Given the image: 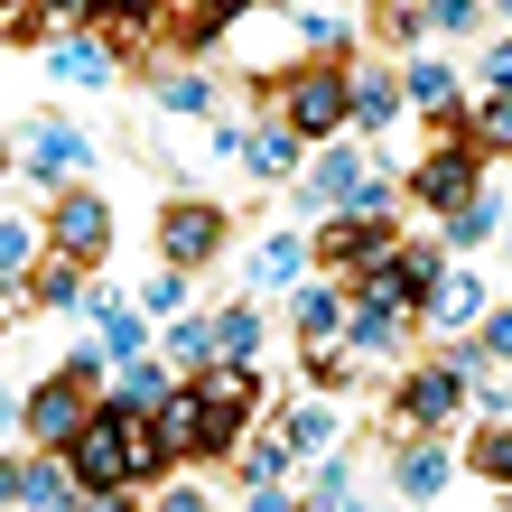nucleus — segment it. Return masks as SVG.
Here are the masks:
<instances>
[{
  "label": "nucleus",
  "instance_id": "obj_1",
  "mask_svg": "<svg viewBox=\"0 0 512 512\" xmlns=\"http://www.w3.org/2000/svg\"><path fill=\"white\" fill-rule=\"evenodd\" d=\"M187 391H196L187 457H233V447H243V419H252V391H261V364H233V354H215V364L187 373Z\"/></svg>",
  "mask_w": 512,
  "mask_h": 512
},
{
  "label": "nucleus",
  "instance_id": "obj_2",
  "mask_svg": "<svg viewBox=\"0 0 512 512\" xmlns=\"http://www.w3.org/2000/svg\"><path fill=\"white\" fill-rule=\"evenodd\" d=\"M94 382H103V354H75L66 373H47V382L19 401L28 438H38V447H66V438L84 429V419H94Z\"/></svg>",
  "mask_w": 512,
  "mask_h": 512
},
{
  "label": "nucleus",
  "instance_id": "obj_3",
  "mask_svg": "<svg viewBox=\"0 0 512 512\" xmlns=\"http://www.w3.org/2000/svg\"><path fill=\"white\" fill-rule=\"evenodd\" d=\"M280 103H289V131H298V140H336V131L354 122V75L336 66V56H317V66H298V75L280 84Z\"/></svg>",
  "mask_w": 512,
  "mask_h": 512
},
{
  "label": "nucleus",
  "instance_id": "obj_4",
  "mask_svg": "<svg viewBox=\"0 0 512 512\" xmlns=\"http://www.w3.org/2000/svg\"><path fill=\"white\" fill-rule=\"evenodd\" d=\"M66 466H75V503H103V494H122L131 485V447H122V410H94L84 429L66 438Z\"/></svg>",
  "mask_w": 512,
  "mask_h": 512
},
{
  "label": "nucleus",
  "instance_id": "obj_5",
  "mask_svg": "<svg viewBox=\"0 0 512 512\" xmlns=\"http://www.w3.org/2000/svg\"><path fill=\"white\" fill-rule=\"evenodd\" d=\"M438 280H447V252H438V243H410V252L391 243V252L364 261V298H382V308H419Z\"/></svg>",
  "mask_w": 512,
  "mask_h": 512
},
{
  "label": "nucleus",
  "instance_id": "obj_6",
  "mask_svg": "<svg viewBox=\"0 0 512 512\" xmlns=\"http://www.w3.org/2000/svg\"><path fill=\"white\" fill-rule=\"evenodd\" d=\"M466 373L457 364H419L410 382H401V401H391V410H401V429H457V410H466Z\"/></svg>",
  "mask_w": 512,
  "mask_h": 512
},
{
  "label": "nucleus",
  "instance_id": "obj_7",
  "mask_svg": "<svg viewBox=\"0 0 512 512\" xmlns=\"http://www.w3.org/2000/svg\"><path fill=\"white\" fill-rule=\"evenodd\" d=\"M47 243L66 252V261H94V252L112 243V205H103L94 187H66V196L47 205Z\"/></svg>",
  "mask_w": 512,
  "mask_h": 512
},
{
  "label": "nucleus",
  "instance_id": "obj_8",
  "mask_svg": "<svg viewBox=\"0 0 512 512\" xmlns=\"http://www.w3.org/2000/svg\"><path fill=\"white\" fill-rule=\"evenodd\" d=\"M224 252V215H215V205H168V215H159V261H177V270H196V261H215Z\"/></svg>",
  "mask_w": 512,
  "mask_h": 512
},
{
  "label": "nucleus",
  "instance_id": "obj_9",
  "mask_svg": "<svg viewBox=\"0 0 512 512\" xmlns=\"http://www.w3.org/2000/svg\"><path fill=\"white\" fill-rule=\"evenodd\" d=\"M354 187H364V149H345V140H308V177H298V196H308L317 215H336Z\"/></svg>",
  "mask_w": 512,
  "mask_h": 512
},
{
  "label": "nucleus",
  "instance_id": "obj_10",
  "mask_svg": "<svg viewBox=\"0 0 512 512\" xmlns=\"http://www.w3.org/2000/svg\"><path fill=\"white\" fill-rule=\"evenodd\" d=\"M410 196H419V205H447V215H457V205L475 196V131H457V149H438V159L410 177Z\"/></svg>",
  "mask_w": 512,
  "mask_h": 512
},
{
  "label": "nucleus",
  "instance_id": "obj_11",
  "mask_svg": "<svg viewBox=\"0 0 512 512\" xmlns=\"http://www.w3.org/2000/svg\"><path fill=\"white\" fill-rule=\"evenodd\" d=\"M84 159H94V140H84L75 122H38V131H28V149H19L28 177H75Z\"/></svg>",
  "mask_w": 512,
  "mask_h": 512
},
{
  "label": "nucleus",
  "instance_id": "obj_12",
  "mask_svg": "<svg viewBox=\"0 0 512 512\" xmlns=\"http://www.w3.org/2000/svg\"><path fill=\"white\" fill-rule=\"evenodd\" d=\"M47 66H56V84H75V94H103V84H112V47L103 38H66Z\"/></svg>",
  "mask_w": 512,
  "mask_h": 512
},
{
  "label": "nucleus",
  "instance_id": "obj_13",
  "mask_svg": "<svg viewBox=\"0 0 512 512\" xmlns=\"http://www.w3.org/2000/svg\"><path fill=\"white\" fill-rule=\"evenodd\" d=\"M447 466H457V457H447V447H438V438H419V447H401V457H391V485H401V494H419V503H429V494L447 485Z\"/></svg>",
  "mask_w": 512,
  "mask_h": 512
},
{
  "label": "nucleus",
  "instance_id": "obj_14",
  "mask_svg": "<svg viewBox=\"0 0 512 512\" xmlns=\"http://www.w3.org/2000/svg\"><path fill=\"white\" fill-rule=\"evenodd\" d=\"M243 168L252 177H298L308 168V140L298 131H261V140H243Z\"/></svg>",
  "mask_w": 512,
  "mask_h": 512
},
{
  "label": "nucleus",
  "instance_id": "obj_15",
  "mask_svg": "<svg viewBox=\"0 0 512 512\" xmlns=\"http://www.w3.org/2000/svg\"><path fill=\"white\" fill-rule=\"evenodd\" d=\"M391 112H401V84H391L382 66H354V122H364V131H391Z\"/></svg>",
  "mask_w": 512,
  "mask_h": 512
},
{
  "label": "nucleus",
  "instance_id": "obj_16",
  "mask_svg": "<svg viewBox=\"0 0 512 512\" xmlns=\"http://www.w3.org/2000/svg\"><path fill=\"white\" fill-rule=\"evenodd\" d=\"M345 336L364 354H401V308H382V298H364V308H345Z\"/></svg>",
  "mask_w": 512,
  "mask_h": 512
},
{
  "label": "nucleus",
  "instance_id": "obj_17",
  "mask_svg": "<svg viewBox=\"0 0 512 512\" xmlns=\"http://www.w3.org/2000/svg\"><path fill=\"white\" fill-rule=\"evenodd\" d=\"M159 354H168L177 373H196V364H215V317H168V345H159Z\"/></svg>",
  "mask_w": 512,
  "mask_h": 512
},
{
  "label": "nucleus",
  "instance_id": "obj_18",
  "mask_svg": "<svg viewBox=\"0 0 512 512\" xmlns=\"http://www.w3.org/2000/svg\"><path fill=\"white\" fill-rule=\"evenodd\" d=\"M494 233H503V205H494L485 187H475V196L457 205V215H447V243H457V252H475V243H494Z\"/></svg>",
  "mask_w": 512,
  "mask_h": 512
},
{
  "label": "nucleus",
  "instance_id": "obj_19",
  "mask_svg": "<svg viewBox=\"0 0 512 512\" xmlns=\"http://www.w3.org/2000/svg\"><path fill=\"white\" fill-rule=\"evenodd\" d=\"M419 308H429L438 326H475V317H485V280H438Z\"/></svg>",
  "mask_w": 512,
  "mask_h": 512
},
{
  "label": "nucleus",
  "instance_id": "obj_20",
  "mask_svg": "<svg viewBox=\"0 0 512 512\" xmlns=\"http://www.w3.org/2000/svg\"><path fill=\"white\" fill-rule=\"evenodd\" d=\"M289 457H298L289 438H252V447H233V466H243V485H252V494H261V485H280Z\"/></svg>",
  "mask_w": 512,
  "mask_h": 512
},
{
  "label": "nucleus",
  "instance_id": "obj_21",
  "mask_svg": "<svg viewBox=\"0 0 512 512\" xmlns=\"http://www.w3.org/2000/svg\"><path fill=\"white\" fill-rule=\"evenodd\" d=\"M84 308L103 317V345H112V364H131V354H149V326L131 308H112V298H84Z\"/></svg>",
  "mask_w": 512,
  "mask_h": 512
},
{
  "label": "nucleus",
  "instance_id": "obj_22",
  "mask_svg": "<svg viewBox=\"0 0 512 512\" xmlns=\"http://www.w3.org/2000/svg\"><path fill=\"white\" fill-rule=\"evenodd\" d=\"M215 354H233V364H261V308H224V317H215Z\"/></svg>",
  "mask_w": 512,
  "mask_h": 512
},
{
  "label": "nucleus",
  "instance_id": "obj_23",
  "mask_svg": "<svg viewBox=\"0 0 512 512\" xmlns=\"http://www.w3.org/2000/svg\"><path fill=\"white\" fill-rule=\"evenodd\" d=\"M298 336H345V289H298Z\"/></svg>",
  "mask_w": 512,
  "mask_h": 512
},
{
  "label": "nucleus",
  "instance_id": "obj_24",
  "mask_svg": "<svg viewBox=\"0 0 512 512\" xmlns=\"http://www.w3.org/2000/svg\"><path fill=\"white\" fill-rule=\"evenodd\" d=\"M298 261H308V243H298V233H270V243L252 252V280L280 289V280H298Z\"/></svg>",
  "mask_w": 512,
  "mask_h": 512
},
{
  "label": "nucleus",
  "instance_id": "obj_25",
  "mask_svg": "<svg viewBox=\"0 0 512 512\" xmlns=\"http://www.w3.org/2000/svg\"><path fill=\"white\" fill-rule=\"evenodd\" d=\"M28 261H38V224L0 215V280H28Z\"/></svg>",
  "mask_w": 512,
  "mask_h": 512
},
{
  "label": "nucleus",
  "instance_id": "obj_26",
  "mask_svg": "<svg viewBox=\"0 0 512 512\" xmlns=\"http://www.w3.org/2000/svg\"><path fill=\"white\" fill-rule=\"evenodd\" d=\"M401 84H410V103H429V112L457 103V75H447L438 56H410V75H401Z\"/></svg>",
  "mask_w": 512,
  "mask_h": 512
},
{
  "label": "nucleus",
  "instance_id": "obj_27",
  "mask_svg": "<svg viewBox=\"0 0 512 512\" xmlns=\"http://www.w3.org/2000/svg\"><path fill=\"white\" fill-rule=\"evenodd\" d=\"M159 401H168V373L149 364V354H131L122 364V410H159Z\"/></svg>",
  "mask_w": 512,
  "mask_h": 512
},
{
  "label": "nucleus",
  "instance_id": "obj_28",
  "mask_svg": "<svg viewBox=\"0 0 512 512\" xmlns=\"http://www.w3.org/2000/svg\"><path fill=\"white\" fill-rule=\"evenodd\" d=\"M38 298H47V308H84V298H94V289H84V261H66V252H56V270L38 280Z\"/></svg>",
  "mask_w": 512,
  "mask_h": 512
},
{
  "label": "nucleus",
  "instance_id": "obj_29",
  "mask_svg": "<svg viewBox=\"0 0 512 512\" xmlns=\"http://www.w3.org/2000/svg\"><path fill=\"white\" fill-rule=\"evenodd\" d=\"M289 447H298V457H308V447H326V438H336V410H326V401H308V410H289V429H280Z\"/></svg>",
  "mask_w": 512,
  "mask_h": 512
},
{
  "label": "nucleus",
  "instance_id": "obj_30",
  "mask_svg": "<svg viewBox=\"0 0 512 512\" xmlns=\"http://www.w3.org/2000/svg\"><path fill=\"white\" fill-rule=\"evenodd\" d=\"M475 475H485V485H512V419L475 438Z\"/></svg>",
  "mask_w": 512,
  "mask_h": 512
},
{
  "label": "nucleus",
  "instance_id": "obj_31",
  "mask_svg": "<svg viewBox=\"0 0 512 512\" xmlns=\"http://www.w3.org/2000/svg\"><path fill=\"white\" fill-rule=\"evenodd\" d=\"M205 103H215L205 75H159V112H205Z\"/></svg>",
  "mask_w": 512,
  "mask_h": 512
},
{
  "label": "nucleus",
  "instance_id": "obj_32",
  "mask_svg": "<svg viewBox=\"0 0 512 512\" xmlns=\"http://www.w3.org/2000/svg\"><path fill=\"white\" fill-rule=\"evenodd\" d=\"M475 354H485V364H512V308H485V317H475Z\"/></svg>",
  "mask_w": 512,
  "mask_h": 512
},
{
  "label": "nucleus",
  "instance_id": "obj_33",
  "mask_svg": "<svg viewBox=\"0 0 512 512\" xmlns=\"http://www.w3.org/2000/svg\"><path fill=\"white\" fill-rule=\"evenodd\" d=\"M140 308H149V317H177V308H187V270H177V261H168V270H159V280H149V289H140Z\"/></svg>",
  "mask_w": 512,
  "mask_h": 512
},
{
  "label": "nucleus",
  "instance_id": "obj_34",
  "mask_svg": "<svg viewBox=\"0 0 512 512\" xmlns=\"http://www.w3.org/2000/svg\"><path fill=\"white\" fill-rule=\"evenodd\" d=\"M298 38H308V47H336V38H345V19H336V10H317V0H298Z\"/></svg>",
  "mask_w": 512,
  "mask_h": 512
},
{
  "label": "nucleus",
  "instance_id": "obj_35",
  "mask_svg": "<svg viewBox=\"0 0 512 512\" xmlns=\"http://www.w3.org/2000/svg\"><path fill=\"white\" fill-rule=\"evenodd\" d=\"M475 140H485V149H512V94H494V103H485V122H475Z\"/></svg>",
  "mask_w": 512,
  "mask_h": 512
},
{
  "label": "nucleus",
  "instance_id": "obj_36",
  "mask_svg": "<svg viewBox=\"0 0 512 512\" xmlns=\"http://www.w3.org/2000/svg\"><path fill=\"white\" fill-rule=\"evenodd\" d=\"M317 503H354V466H345V457L317 466Z\"/></svg>",
  "mask_w": 512,
  "mask_h": 512
},
{
  "label": "nucleus",
  "instance_id": "obj_37",
  "mask_svg": "<svg viewBox=\"0 0 512 512\" xmlns=\"http://www.w3.org/2000/svg\"><path fill=\"white\" fill-rule=\"evenodd\" d=\"M419 19H429V28H475V0H429Z\"/></svg>",
  "mask_w": 512,
  "mask_h": 512
},
{
  "label": "nucleus",
  "instance_id": "obj_38",
  "mask_svg": "<svg viewBox=\"0 0 512 512\" xmlns=\"http://www.w3.org/2000/svg\"><path fill=\"white\" fill-rule=\"evenodd\" d=\"M485 84H494V94H512V38L485 47Z\"/></svg>",
  "mask_w": 512,
  "mask_h": 512
},
{
  "label": "nucleus",
  "instance_id": "obj_39",
  "mask_svg": "<svg viewBox=\"0 0 512 512\" xmlns=\"http://www.w3.org/2000/svg\"><path fill=\"white\" fill-rule=\"evenodd\" d=\"M28 494V457H0V503H19Z\"/></svg>",
  "mask_w": 512,
  "mask_h": 512
},
{
  "label": "nucleus",
  "instance_id": "obj_40",
  "mask_svg": "<svg viewBox=\"0 0 512 512\" xmlns=\"http://www.w3.org/2000/svg\"><path fill=\"white\" fill-rule=\"evenodd\" d=\"M0 419H10V382H0Z\"/></svg>",
  "mask_w": 512,
  "mask_h": 512
},
{
  "label": "nucleus",
  "instance_id": "obj_41",
  "mask_svg": "<svg viewBox=\"0 0 512 512\" xmlns=\"http://www.w3.org/2000/svg\"><path fill=\"white\" fill-rule=\"evenodd\" d=\"M503 19H512V0H503Z\"/></svg>",
  "mask_w": 512,
  "mask_h": 512
},
{
  "label": "nucleus",
  "instance_id": "obj_42",
  "mask_svg": "<svg viewBox=\"0 0 512 512\" xmlns=\"http://www.w3.org/2000/svg\"><path fill=\"white\" fill-rule=\"evenodd\" d=\"M0 317H10V308H0Z\"/></svg>",
  "mask_w": 512,
  "mask_h": 512
}]
</instances>
